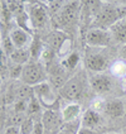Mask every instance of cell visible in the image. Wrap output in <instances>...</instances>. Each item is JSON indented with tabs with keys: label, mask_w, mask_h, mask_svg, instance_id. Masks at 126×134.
<instances>
[{
	"label": "cell",
	"mask_w": 126,
	"mask_h": 134,
	"mask_svg": "<svg viewBox=\"0 0 126 134\" xmlns=\"http://www.w3.org/2000/svg\"><path fill=\"white\" fill-rule=\"evenodd\" d=\"M111 34L105 29L93 28L89 29L86 34V42L91 47H107L111 43Z\"/></svg>",
	"instance_id": "cell-4"
},
{
	"label": "cell",
	"mask_w": 126,
	"mask_h": 134,
	"mask_svg": "<svg viewBox=\"0 0 126 134\" xmlns=\"http://www.w3.org/2000/svg\"><path fill=\"white\" fill-rule=\"evenodd\" d=\"M86 67L93 72H102L107 67V60L101 53H89L86 54Z\"/></svg>",
	"instance_id": "cell-8"
},
{
	"label": "cell",
	"mask_w": 126,
	"mask_h": 134,
	"mask_svg": "<svg viewBox=\"0 0 126 134\" xmlns=\"http://www.w3.org/2000/svg\"><path fill=\"white\" fill-rule=\"evenodd\" d=\"M28 108H29L30 114H38V113L40 111V104H39V101H38L35 97H33V99L30 100V104Z\"/></svg>",
	"instance_id": "cell-23"
},
{
	"label": "cell",
	"mask_w": 126,
	"mask_h": 134,
	"mask_svg": "<svg viewBox=\"0 0 126 134\" xmlns=\"http://www.w3.org/2000/svg\"><path fill=\"white\" fill-rule=\"evenodd\" d=\"M110 70H111V74L116 77H120L121 80L126 77V62L122 60H117L115 61L110 66Z\"/></svg>",
	"instance_id": "cell-17"
},
{
	"label": "cell",
	"mask_w": 126,
	"mask_h": 134,
	"mask_svg": "<svg viewBox=\"0 0 126 134\" xmlns=\"http://www.w3.org/2000/svg\"><path fill=\"white\" fill-rule=\"evenodd\" d=\"M111 37L117 42L126 44V19H120L110 28Z\"/></svg>",
	"instance_id": "cell-13"
},
{
	"label": "cell",
	"mask_w": 126,
	"mask_h": 134,
	"mask_svg": "<svg viewBox=\"0 0 126 134\" xmlns=\"http://www.w3.org/2000/svg\"><path fill=\"white\" fill-rule=\"evenodd\" d=\"M5 134H22V133H20V129H19V128H16V127H9L7 129Z\"/></svg>",
	"instance_id": "cell-25"
},
{
	"label": "cell",
	"mask_w": 126,
	"mask_h": 134,
	"mask_svg": "<svg viewBox=\"0 0 126 134\" xmlns=\"http://www.w3.org/2000/svg\"><path fill=\"white\" fill-rule=\"evenodd\" d=\"M78 61H80V56L77 52H72L68 54L66 60L63 61V65L68 68V70H73L74 67L78 65Z\"/></svg>",
	"instance_id": "cell-20"
},
{
	"label": "cell",
	"mask_w": 126,
	"mask_h": 134,
	"mask_svg": "<svg viewBox=\"0 0 126 134\" xmlns=\"http://www.w3.org/2000/svg\"><path fill=\"white\" fill-rule=\"evenodd\" d=\"M9 39H10V42L13 43L14 48H16V49H24L25 46H28L29 43H32V42H30L29 34L24 29H22V28H15V29L11 30Z\"/></svg>",
	"instance_id": "cell-9"
},
{
	"label": "cell",
	"mask_w": 126,
	"mask_h": 134,
	"mask_svg": "<svg viewBox=\"0 0 126 134\" xmlns=\"http://www.w3.org/2000/svg\"><path fill=\"white\" fill-rule=\"evenodd\" d=\"M81 114V106L78 104L71 103L62 110V120L63 123H71L74 120H78V116Z\"/></svg>",
	"instance_id": "cell-15"
},
{
	"label": "cell",
	"mask_w": 126,
	"mask_h": 134,
	"mask_svg": "<svg viewBox=\"0 0 126 134\" xmlns=\"http://www.w3.org/2000/svg\"><path fill=\"white\" fill-rule=\"evenodd\" d=\"M121 85H122V89H124V90L126 91V77L121 80Z\"/></svg>",
	"instance_id": "cell-28"
},
{
	"label": "cell",
	"mask_w": 126,
	"mask_h": 134,
	"mask_svg": "<svg viewBox=\"0 0 126 134\" xmlns=\"http://www.w3.org/2000/svg\"><path fill=\"white\" fill-rule=\"evenodd\" d=\"M121 53H122V56H124V57H125V58H126V46H125V47H124V49L121 51Z\"/></svg>",
	"instance_id": "cell-29"
},
{
	"label": "cell",
	"mask_w": 126,
	"mask_h": 134,
	"mask_svg": "<svg viewBox=\"0 0 126 134\" xmlns=\"http://www.w3.org/2000/svg\"><path fill=\"white\" fill-rule=\"evenodd\" d=\"M80 127H81V120H74L71 123H63L58 134H78V130L81 129Z\"/></svg>",
	"instance_id": "cell-18"
},
{
	"label": "cell",
	"mask_w": 126,
	"mask_h": 134,
	"mask_svg": "<svg viewBox=\"0 0 126 134\" xmlns=\"http://www.w3.org/2000/svg\"><path fill=\"white\" fill-rule=\"evenodd\" d=\"M100 123H101V115L98 114V111L93 110V109H87L86 111L83 113L81 119L82 128L93 130V128H96Z\"/></svg>",
	"instance_id": "cell-11"
},
{
	"label": "cell",
	"mask_w": 126,
	"mask_h": 134,
	"mask_svg": "<svg viewBox=\"0 0 126 134\" xmlns=\"http://www.w3.org/2000/svg\"><path fill=\"white\" fill-rule=\"evenodd\" d=\"M91 109H93V110H100V109H105V103L101 100V99H96V100H93V103H92V108Z\"/></svg>",
	"instance_id": "cell-24"
},
{
	"label": "cell",
	"mask_w": 126,
	"mask_h": 134,
	"mask_svg": "<svg viewBox=\"0 0 126 134\" xmlns=\"http://www.w3.org/2000/svg\"><path fill=\"white\" fill-rule=\"evenodd\" d=\"M121 19V12L117 8L107 7L104 8L102 10H100V13L96 15V20L95 25L98 29H104V28H111L116 22H119Z\"/></svg>",
	"instance_id": "cell-3"
},
{
	"label": "cell",
	"mask_w": 126,
	"mask_h": 134,
	"mask_svg": "<svg viewBox=\"0 0 126 134\" xmlns=\"http://www.w3.org/2000/svg\"><path fill=\"white\" fill-rule=\"evenodd\" d=\"M29 53L32 54V57L33 58H38L40 54H42V46H40V42H39V39H34L32 43H30V51Z\"/></svg>",
	"instance_id": "cell-21"
},
{
	"label": "cell",
	"mask_w": 126,
	"mask_h": 134,
	"mask_svg": "<svg viewBox=\"0 0 126 134\" xmlns=\"http://www.w3.org/2000/svg\"><path fill=\"white\" fill-rule=\"evenodd\" d=\"M34 94L37 96L39 104L47 106L48 109H51V106L57 101V97L54 96L49 83H47V82H42L37 86H34Z\"/></svg>",
	"instance_id": "cell-6"
},
{
	"label": "cell",
	"mask_w": 126,
	"mask_h": 134,
	"mask_svg": "<svg viewBox=\"0 0 126 134\" xmlns=\"http://www.w3.org/2000/svg\"><path fill=\"white\" fill-rule=\"evenodd\" d=\"M83 89H85V77L82 74H78L63 83V86L61 87V95L69 101H74L81 97Z\"/></svg>",
	"instance_id": "cell-1"
},
{
	"label": "cell",
	"mask_w": 126,
	"mask_h": 134,
	"mask_svg": "<svg viewBox=\"0 0 126 134\" xmlns=\"http://www.w3.org/2000/svg\"><path fill=\"white\" fill-rule=\"evenodd\" d=\"M20 77L23 82H25L27 85H34V86L45 82V79H47L44 68L38 62H28L23 67Z\"/></svg>",
	"instance_id": "cell-2"
},
{
	"label": "cell",
	"mask_w": 126,
	"mask_h": 134,
	"mask_svg": "<svg viewBox=\"0 0 126 134\" xmlns=\"http://www.w3.org/2000/svg\"><path fill=\"white\" fill-rule=\"evenodd\" d=\"M43 127H44L45 134H58L59 129L62 128L63 120L59 116V114L54 110H47L43 115Z\"/></svg>",
	"instance_id": "cell-5"
},
{
	"label": "cell",
	"mask_w": 126,
	"mask_h": 134,
	"mask_svg": "<svg viewBox=\"0 0 126 134\" xmlns=\"http://www.w3.org/2000/svg\"><path fill=\"white\" fill-rule=\"evenodd\" d=\"M105 113L111 116V118H119L121 116L124 111H125V106H124V103L119 100V99H113L111 101H107L105 104Z\"/></svg>",
	"instance_id": "cell-14"
},
{
	"label": "cell",
	"mask_w": 126,
	"mask_h": 134,
	"mask_svg": "<svg viewBox=\"0 0 126 134\" xmlns=\"http://www.w3.org/2000/svg\"><path fill=\"white\" fill-rule=\"evenodd\" d=\"M33 130H34V123H33L32 118L25 119L22 123V127H20V133H22V134H33Z\"/></svg>",
	"instance_id": "cell-22"
},
{
	"label": "cell",
	"mask_w": 126,
	"mask_h": 134,
	"mask_svg": "<svg viewBox=\"0 0 126 134\" xmlns=\"http://www.w3.org/2000/svg\"><path fill=\"white\" fill-rule=\"evenodd\" d=\"M15 110H16V111H24V110H25L24 101H20V103H18V104L15 105Z\"/></svg>",
	"instance_id": "cell-26"
},
{
	"label": "cell",
	"mask_w": 126,
	"mask_h": 134,
	"mask_svg": "<svg viewBox=\"0 0 126 134\" xmlns=\"http://www.w3.org/2000/svg\"><path fill=\"white\" fill-rule=\"evenodd\" d=\"M29 56L30 53L25 49H14V52L10 54V58L14 62L15 65L18 66H22V65H27L28 61H29Z\"/></svg>",
	"instance_id": "cell-16"
},
{
	"label": "cell",
	"mask_w": 126,
	"mask_h": 134,
	"mask_svg": "<svg viewBox=\"0 0 126 134\" xmlns=\"http://www.w3.org/2000/svg\"><path fill=\"white\" fill-rule=\"evenodd\" d=\"M0 83H1V80H0Z\"/></svg>",
	"instance_id": "cell-30"
},
{
	"label": "cell",
	"mask_w": 126,
	"mask_h": 134,
	"mask_svg": "<svg viewBox=\"0 0 126 134\" xmlns=\"http://www.w3.org/2000/svg\"><path fill=\"white\" fill-rule=\"evenodd\" d=\"M76 10H77V7H76V3H72L69 5H66L63 8L62 13H61V20L63 23H68L71 22L76 16Z\"/></svg>",
	"instance_id": "cell-19"
},
{
	"label": "cell",
	"mask_w": 126,
	"mask_h": 134,
	"mask_svg": "<svg viewBox=\"0 0 126 134\" xmlns=\"http://www.w3.org/2000/svg\"><path fill=\"white\" fill-rule=\"evenodd\" d=\"M29 19H30L32 25H33L34 28L43 27L45 20H47V13H45L44 8L39 7V5H33V7L30 8Z\"/></svg>",
	"instance_id": "cell-12"
},
{
	"label": "cell",
	"mask_w": 126,
	"mask_h": 134,
	"mask_svg": "<svg viewBox=\"0 0 126 134\" xmlns=\"http://www.w3.org/2000/svg\"><path fill=\"white\" fill-rule=\"evenodd\" d=\"M91 86L98 94H105L111 89V80L106 75H95L91 79Z\"/></svg>",
	"instance_id": "cell-10"
},
{
	"label": "cell",
	"mask_w": 126,
	"mask_h": 134,
	"mask_svg": "<svg viewBox=\"0 0 126 134\" xmlns=\"http://www.w3.org/2000/svg\"><path fill=\"white\" fill-rule=\"evenodd\" d=\"M78 134H96L93 130H91V129H86V128H81L80 130H78Z\"/></svg>",
	"instance_id": "cell-27"
},
{
	"label": "cell",
	"mask_w": 126,
	"mask_h": 134,
	"mask_svg": "<svg viewBox=\"0 0 126 134\" xmlns=\"http://www.w3.org/2000/svg\"><path fill=\"white\" fill-rule=\"evenodd\" d=\"M47 42L51 46L52 51H56L59 54H64L66 52H68V47H66V46L69 43V41H68L66 34L62 32H58V30L52 32L47 38Z\"/></svg>",
	"instance_id": "cell-7"
}]
</instances>
